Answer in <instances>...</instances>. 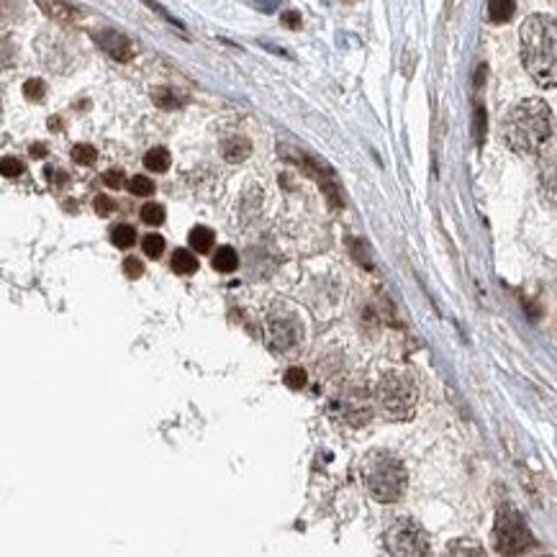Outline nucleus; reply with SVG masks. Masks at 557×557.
<instances>
[{"instance_id": "f257e3e1", "label": "nucleus", "mask_w": 557, "mask_h": 557, "mask_svg": "<svg viewBox=\"0 0 557 557\" xmlns=\"http://www.w3.org/2000/svg\"><path fill=\"white\" fill-rule=\"evenodd\" d=\"M501 134L508 149L516 154H540L552 136V110L540 98H526L504 116Z\"/></svg>"}, {"instance_id": "f03ea898", "label": "nucleus", "mask_w": 557, "mask_h": 557, "mask_svg": "<svg viewBox=\"0 0 557 557\" xmlns=\"http://www.w3.org/2000/svg\"><path fill=\"white\" fill-rule=\"evenodd\" d=\"M522 62L540 88H557V18L537 13L522 24Z\"/></svg>"}, {"instance_id": "7ed1b4c3", "label": "nucleus", "mask_w": 557, "mask_h": 557, "mask_svg": "<svg viewBox=\"0 0 557 557\" xmlns=\"http://www.w3.org/2000/svg\"><path fill=\"white\" fill-rule=\"evenodd\" d=\"M363 483L378 504H396L406 490V467L396 455H390L385 449H372L367 452L360 465Z\"/></svg>"}, {"instance_id": "20e7f679", "label": "nucleus", "mask_w": 557, "mask_h": 557, "mask_svg": "<svg viewBox=\"0 0 557 557\" xmlns=\"http://www.w3.org/2000/svg\"><path fill=\"white\" fill-rule=\"evenodd\" d=\"M416 401H419V388L414 378L404 370L385 372L372 390V404L390 422H408L416 411Z\"/></svg>"}, {"instance_id": "39448f33", "label": "nucleus", "mask_w": 557, "mask_h": 557, "mask_svg": "<svg viewBox=\"0 0 557 557\" xmlns=\"http://www.w3.org/2000/svg\"><path fill=\"white\" fill-rule=\"evenodd\" d=\"M265 342L275 355H290L304 342V321L290 306L275 304L262 319Z\"/></svg>"}, {"instance_id": "423d86ee", "label": "nucleus", "mask_w": 557, "mask_h": 557, "mask_svg": "<svg viewBox=\"0 0 557 557\" xmlns=\"http://www.w3.org/2000/svg\"><path fill=\"white\" fill-rule=\"evenodd\" d=\"M385 549L390 555L419 557L429 555V534L414 519H396L385 532Z\"/></svg>"}, {"instance_id": "0eeeda50", "label": "nucleus", "mask_w": 557, "mask_h": 557, "mask_svg": "<svg viewBox=\"0 0 557 557\" xmlns=\"http://www.w3.org/2000/svg\"><path fill=\"white\" fill-rule=\"evenodd\" d=\"M532 537L526 532V524L514 508L504 506L498 511L496 519V549L504 555H519L524 549H529Z\"/></svg>"}, {"instance_id": "6e6552de", "label": "nucleus", "mask_w": 557, "mask_h": 557, "mask_svg": "<svg viewBox=\"0 0 557 557\" xmlns=\"http://www.w3.org/2000/svg\"><path fill=\"white\" fill-rule=\"evenodd\" d=\"M95 42L101 44L103 51H108L113 60L128 62L134 57V44L119 31H101V34H95Z\"/></svg>"}, {"instance_id": "1a4fd4ad", "label": "nucleus", "mask_w": 557, "mask_h": 557, "mask_svg": "<svg viewBox=\"0 0 557 557\" xmlns=\"http://www.w3.org/2000/svg\"><path fill=\"white\" fill-rule=\"evenodd\" d=\"M540 188H542V195H544L549 203L557 206V157H549V160L542 162Z\"/></svg>"}, {"instance_id": "9d476101", "label": "nucleus", "mask_w": 557, "mask_h": 557, "mask_svg": "<svg viewBox=\"0 0 557 557\" xmlns=\"http://www.w3.org/2000/svg\"><path fill=\"white\" fill-rule=\"evenodd\" d=\"M36 3H39V8H42L47 16L54 18V21H62V24H72V21L80 18V10L72 8L65 0H36Z\"/></svg>"}, {"instance_id": "9b49d317", "label": "nucleus", "mask_w": 557, "mask_h": 557, "mask_svg": "<svg viewBox=\"0 0 557 557\" xmlns=\"http://www.w3.org/2000/svg\"><path fill=\"white\" fill-rule=\"evenodd\" d=\"M221 152H224V160L226 162H242L249 157L252 144L247 142L244 136H231V139H226V142L221 144Z\"/></svg>"}, {"instance_id": "f8f14e48", "label": "nucleus", "mask_w": 557, "mask_h": 557, "mask_svg": "<svg viewBox=\"0 0 557 557\" xmlns=\"http://www.w3.org/2000/svg\"><path fill=\"white\" fill-rule=\"evenodd\" d=\"M514 0H488V16L493 24H506L514 16Z\"/></svg>"}, {"instance_id": "ddd939ff", "label": "nucleus", "mask_w": 557, "mask_h": 557, "mask_svg": "<svg viewBox=\"0 0 557 557\" xmlns=\"http://www.w3.org/2000/svg\"><path fill=\"white\" fill-rule=\"evenodd\" d=\"M190 247H193L195 252L198 254H206V252H211V247H213V231L208 226H195L193 231H190Z\"/></svg>"}, {"instance_id": "4468645a", "label": "nucleus", "mask_w": 557, "mask_h": 557, "mask_svg": "<svg viewBox=\"0 0 557 557\" xmlns=\"http://www.w3.org/2000/svg\"><path fill=\"white\" fill-rule=\"evenodd\" d=\"M144 167L152 169V172H165L169 167V152L165 147H157V149H149L144 154Z\"/></svg>"}, {"instance_id": "2eb2a0df", "label": "nucleus", "mask_w": 557, "mask_h": 557, "mask_svg": "<svg viewBox=\"0 0 557 557\" xmlns=\"http://www.w3.org/2000/svg\"><path fill=\"white\" fill-rule=\"evenodd\" d=\"M239 265V257L231 247H219V252L213 257V267L219 272H234Z\"/></svg>"}, {"instance_id": "dca6fc26", "label": "nucleus", "mask_w": 557, "mask_h": 557, "mask_svg": "<svg viewBox=\"0 0 557 557\" xmlns=\"http://www.w3.org/2000/svg\"><path fill=\"white\" fill-rule=\"evenodd\" d=\"M172 270L180 272V275H193L198 270V260L188 249H178L172 254Z\"/></svg>"}, {"instance_id": "f3484780", "label": "nucleus", "mask_w": 557, "mask_h": 557, "mask_svg": "<svg viewBox=\"0 0 557 557\" xmlns=\"http://www.w3.org/2000/svg\"><path fill=\"white\" fill-rule=\"evenodd\" d=\"M110 239H113V244H116V247L126 249V247H131L136 242V231H134V226H128V224H121V226L113 228Z\"/></svg>"}, {"instance_id": "a211bd4d", "label": "nucleus", "mask_w": 557, "mask_h": 557, "mask_svg": "<svg viewBox=\"0 0 557 557\" xmlns=\"http://www.w3.org/2000/svg\"><path fill=\"white\" fill-rule=\"evenodd\" d=\"M449 555H485V549L473 540H457L447 547Z\"/></svg>"}, {"instance_id": "6ab92c4d", "label": "nucleus", "mask_w": 557, "mask_h": 557, "mask_svg": "<svg viewBox=\"0 0 557 557\" xmlns=\"http://www.w3.org/2000/svg\"><path fill=\"white\" fill-rule=\"evenodd\" d=\"M142 249L147 257H154V260H157V257L165 252V239H162L160 234H147L142 242Z\"/></svg>"}, {"instance_id": "aec40b11", "label": "nucleus", "mask_w": 557, "mask_h": 557, "mask_svg": "<svg viewBox=\"0 0 557 557\" xmlns=\"http://www.w3.org/2000/svg\"><path fill=\"white\" fill-rule=\"evenodd\" d=\"M142 219L147 224H152V226H160L162 221H165V208H162L160 203H147L142 208Z\"/></svg>"}, {"instance_id": "412c9836", "label": "nucleus", "mask_w": 557, "mask_h": 557, "mask_svg": "<svg viewBox=\"0 0 557 557\" xmlns=\"http://www.w3.org/2000/svg\"><path fill=\"white\" fill-rule=\"evenodd\" d=\"M95 157H98V152H95V147H90V144H77L75 149H72V160L77 165H93Z\"/></svg>"}, {"instance_id": "4be33fe9", "label": "nucleus", "mask_w": 557, "mask_h": 557, "mask_svg": "<svg viewBox=\"0 0 557 557\" xmlns=\"http://www.w3.org/2000/svg\"><path fill=\"white\" fill-rule=\"evenodd\" d=\"M128 190L134 195H152L154 183L149 178H144V175H136V178H131V183H128Z\"/></svg>"}, {"instance_id": "5701e85b", "label": "nucleus", "mask_w": 557, "mask_h": 557, "mask_svg": "<svg viewBox=\"0 0 557 557\" xmlns=\"http://www.w3.org/2000/svg\"><path fill=\"white\" fill-rule=\"evenodd\" d=\"M154 103L162 106V108H178L180 98L172 90H167V88H160V90H154Z\"/></svg>"}, {"instance_id": "b1692460", "label": "nucleus", "mask_w": 557, "mask_h": 557, "mask_svg": "<svg viewBox=\"0 0 557 557\" xmlns=\"http://www.w3.org/2000/svg\"><path fill=\"white\" fill-rule=\"evenodd\" d=\"M285 385L288 388H304L306 385V372L301 367H288L285 370Z\"/></svg>"}, {"instance_id": "393cba45", "label": "nucleus", "mask_w": 557, "mask_h": 557, "mask_svg": "<svg viewBox=\"0 0 557 557\" xmlns=\"http://www.w3.org/2000/svg\"><path fill=\"white\" fill-rule=\"evenodd\" d=\"M0 169H3V175H6V178H18V175L24 172V165H21L16 157H3V162H0Z\"/></svg>"}, {"instance_id": "a878e982", "label": "nucleus", "mask_w": 557, "mask_h": 557, "mask_svg": "<svg viewBox=\"0 0 557 557\" xmlns=\"http://www.w3.org/2000/svg\"><path fill=\"white\" fill-rule=\"evenodd\" d=\"M44 90H47V88H44L42 80H28V83L24 85V95L28 101H42Z\"/></svg>"}, {"instance_id": "bb28decb", "label": "nucleus", "mask_w": 557, "mask_h": 557, "mask_svg": "<svg viewBox=\"0 0 557 557\" xmlns=\"http://www.w3.org/2000/svg\"><path fill=\"white\" fill-rule=\"evenodd\" d=\"M142 272H144V265L136 260V257H126V260H124V275H126V278L136 280V278H142Z\"/></svg>"}, {"instance_id": "cd10ccee", "label": "nucleus", "mask_w": 557, "mask_h": 557, "mask_svg": "<svg viewBox=\"0 0 557 557\" xmlns=\"http://www.w3.org/2000/svg\"><path fill=\"white\" fill-rule=\"evenodd\" d=\"M95 213L98 216H108L110 211H113V201H110L108 195H95Z\"/></svg>"}, {"instance_id": "c85d7f7f", "label": "nucleus", "mask_w": 557, "mask_h": 557, "mask_svg": "<svg viewBox=\"0 0 557 557\" xmlns=\"http://www.w3.org/2000/svg\"><path fill=\"white\" fill-rule=\"evenodd\" d=\"M103 183H106L108 188H116V190H119V188H124V172H119V169H108V172L103 175Z\"/></svg>"}, {"instance_id": "c756f323", "label": "nucleus", "mask_w": 557, "mask_h": 557, "mask_svg": "<svg viewBox=\"0 0 557 557\" xmlns=\"http://www.w3.org/2000/svg\"><path fill=\"white\" fill-rule=\"evenodd\" d=\"M483 134H485V110L478 108L475 110V136H478V142H483Z\"/></svg>"}, {"instance_id": "7c9ffc66", "label": "nucleus", "mask_w": 557, "mask_h": 557, "mask_svg": "<svg viewBox=\"0 0 557 557\" xmlns=\"http://www.w3.org/2000/svg\"><path fill=\"white\" fill-rule=\"evenodd\" d=\"M47 178H49L51 185H65V183H67V175L60 172V169H57V172H54V169H47Z\"/></svg>"}, {"instance_id": "2f4dec72", "label": "nucleus", "mask_w": 557, "mask_h": 557, "mask_svg": "<svg viewBox=\"0 0 557 557\" xmlns=\"http://www.w3.org/2000/svg\"><path fill=\"white\" fill-rule=\"evenodd\" d=\"M283 24L290 26V28H298L301 26V16H298L296 10H288V13H283Z\"/></svg>"}, {"instance_id": "473e14b6", "label": "nucleus", "mask_w": 557, "mask_h": 557, "mask_svg": "<svg viewBox=\"0 0 557 557\" xmlns=\"http://www.w3.org/2000/svg\"><path fill=\"white\" fill-rule=\"evenodd\" d=\"M28 152H31V157H44V154H47V147H44V144H31Z\"/></svg>"}, {"instance_id": "72a5a7b5", "label": "nucleus", "mask_w": 557, "mask_h": 557, "mask_svg": "<svg viewBox=\"0 0 557 557\" xmlns=\"http://www.w3.org/2000/svg\"><path fill=\"white\" fill-rule=\"evenodd\" d=\"M555 3H557V0H555Z\"/></svg>"}]
</instances>
